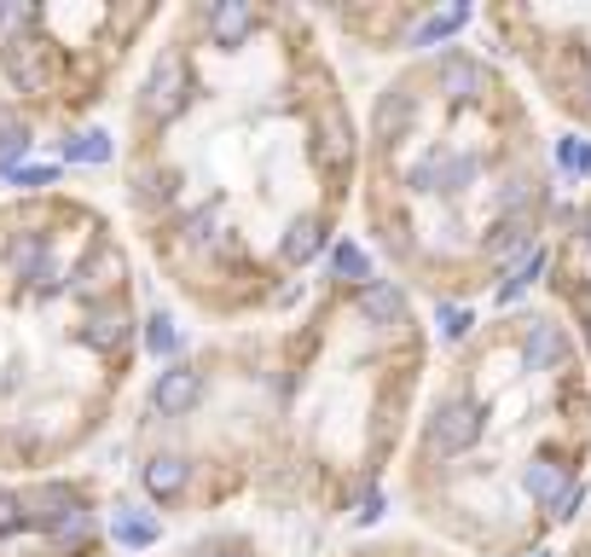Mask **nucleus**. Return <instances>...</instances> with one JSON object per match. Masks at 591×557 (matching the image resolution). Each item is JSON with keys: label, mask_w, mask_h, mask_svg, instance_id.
I'll use <instances>...</instances> for the list:
<instances>
[{"label": "nucleus", "mask_w": 591, "mask_h": 557, "mask_svg": "<svg viewBox=\"0 0 591 557\" xmlns=\"http://www.w3.org/2000/svg\"><path fill=\"white\" fill-rule=\"evenodd\" d=\"M233 557H238V551H233Z\"/></svg>", "instance_id": "nucleus-40"}, {"label": "nucleus", "mask_w": 591, "mask_h": 557, "mask_svg": "<svg viewBox=\"0 0 591 557\" xmlns=\"http://www.w3.org/2000/svg\"><path fill=\"white\" fill-rule=\"evenodd\" d=\"M88 535H93V517H88V512H75V517H64V523L53 528V540H75V546H82Z\"/></svg>", "instance_id": "nucleus-30"}, {"label": "nucleus", "mask_w": 591, "mask_h": 557, "mask_svg": "<svg viewBox=\"0 0 591 557\" xmlns=\"http://www.w3.org/2000/svg\"><path fill=\"white\" fill-rule=\"evenodd\" d=\"M533 557H551V551H533Z\"/></svg>", "instance_id": "nucleus-39"}, {"label": "nucleus", "mask_w": 591, "mask_h": 557, "mask_svg": "<svg viewBox=\"0 0 591 557\" xmlns=\"http://www.w3.org/2000/svg\"><path fill=\"white\" fill-rule=\"evenodd\" d=\"M186 93H192L186 59H180V53H163L157 64H151V75H145V111H151V117H174L180 105H186Z\"/></svg>", "instance_id": "nucleus-2"}, {"label": "nucleus", "mask_w": 591, "mask_h": 557, "mask_svg": "<svg viewBox=\"0 0 591 557\" xmlns=\"http://www.w3.org/2000/svg\"><path fill=\"white\" fill-rule=\"evenodd\" d=\"M319 158L325 163H348L354 158V134L343 129V117H325L319 122Z\"/></svg>", "instance_id": "nucleus-21"}, {"label": "nucleus", "mask_w": 591, "mask_h": 557, "mask_svg": "<svg viewBox=\"0 0 591 557\" xmlns=\"http://www.w3.org/2000/svg\"><path fill=\"white\" fill-rule=\"evenodd\" d=\"M23 505H30V517H35V523H47V528H59L64 517L82 512V499H75L70 488H59V483H53V488H35Z\"/></svg>", "instance_id": "nucleus-14"}, {"label": "nucleus", "mask_w": 591, "mask_h": 557, "mask_svg": "<svg viewBox=\"0 0 591 557\" xmlns=\"http://www.w3.org/2000/svg\"><path fill=\"white\" fill-rule=\"evenodd\" d=\"M585 244H591V210H585Z\"/></svg>", "instance_id": "nucleus-37"}, {"label": "nucleus", "mask_w": 591, "mask_h": 557, "mask_svg": "<svg viewBox=\"0 0 591 557\" xmlns=\"http://www.w3.org/2000/svg\"><path fill=\"white\" fill-rule=\"evenodd\" d=\"M330 267H337V278H354L359 291L371 285V262H366V250H359V244H337V250H330Z\"/></svg>", "instance_id": "nucleus-22"}, {"label": "nucleus", "mask_w": 591, "mask_h": 557, "mask_svg": "<svg viewBox=\"0 0 591 557\" xmlns=\"http://www.w3.org/2000/svg\"><path fill=\"white\" fill-rule=\"evenodd\" d=\"M580 505H585V488H580V483H574V488H569V494H562V505H557V512H551V517H562V523H569V517H574V512H580Z\"/></svg>", "instance_id": "nucleus-34"}, {"label": "nucleus", "mask_w": 591, "mask_h": 557, "mask_svg": "<svg viewBox=\"0 0 591 557\" xmlns=\"http://www.w3.org/2000/svg\"><path fill=\"white\" fill-rule=\"evenodd\" d=\"M18 151H30V134H23L18 122H0V163H12Z\"/></svg>", "instance_id": "nucleus-28"}, {"label": "nucleus", "mask_w": 591, "mask_h": 557, "mask_svg": "<svg viewBox=\"0 0 591 557\" xmlns=\"http://www.w3.org/2000/svg\"><path fill=\"white\" fill-rule=\"evenodd\" d=\"M249 30H255V7H249V0H221V7H210L215 47H238Z\"/></svg>", "instance_id": "nucleus-11"}, {"label": "nucleus", "mask_w": 591, "mask_h": 557, "mask_svg": "<svg viewBox=\"0 0 591 557\" xmlns=\"http://www.w3.org/2000/svg\"><path fill=\"white\" fill-rule=\"evenodd\" d=\"M562 354H569V337H562L551 320H533V325H528V337H522V361H528V372H551Z\"/></svg>", "instance_id": "nucleus-8"}, {"label": "nucleus", "mask_w": 591, "mask_h": 557, "mask_svg": "<svg viewBox=\"0 0 591 557\" xmlns=\"http://www.w3.org/2000/svg\"><path fill=\"white\" fill-rule=\"evenodd\" d=\"M539 273H546V250H533V256H528V262H517V267H510V273H505V285H499V302H517V296H522V291L533 285V278H539Z\"/></svg>", "instance_id": "nucleus-24"}, {"label": "nucleus", "mask_w": 591, "mask_h": 557, "mask_svg": "<svg viewBox=\"0 0 591 557\" xmlns=\"http://www.w3.org/2000/svg\"><path fill=\"white\" fill-rule=\"evenodd\" d=\"M105 273H122V262H116V250H105V244H99L93 256H88L82 267H75V278H70V285H75V291H99V285H105Z\"/></svg>", "instance_id": "nucleus-20"}, {"label": "nucleus", "mask_w": 591, "mask_h": 557, "mask_svg": "<svg viewBox=\"0 0 591 557\" xmlns=\"http://www.w3.org/2000/svg\"><path fill=\"white\" fill-rule=\"evenodd\" d=\"M522 488H528L539 505H551V512H557L562 494L574 488V470L562 465V459H528V465H522Z\"/></svg>", "instance_id": "nucleus-6"}, {"label": "nucleus", "mask_w": 591, "mask_h": 557, "mask_svg": "<svg viewBox=\"0 0 591 557\" xmlns=\"http://www.w3.org/2000/svg\"><path fill=\"white\" fill-rule=\"evenodd\" d=\"M533 250H539V244H533V226H528L522 215H517V221H505L499 233L487 239V256H493V262H510V267H517V262H528Z\"/></svg>", "instance_id": "nucleus-13"}, {"label": "nucleus", "mask_w": 591, "mask_h": 557, "mask_svg": "<svg viewBox=\"0 0 591 557\" xmlns=\"http://www.w3.org/2000/svg\"><path fill=\"white\" fill-rule=\"evenodd\" d=\"M406 122H412V93L406 88H389L383 93V105H377V134L389 140V134H400Z\"/></svg>", "instance_id": "nucleus-19"}, {"label": "nucleus", "mask_w": 591, "mask_h": 557, "mask_svg": "<svg viewBox=\"0 0 591 557\" xmlns=\"http://www.w3.org/2000/svg\"><path fill=\"white\" fill-rule=\"evenodd\" d=\"M23 23H35V7H0V30H23Z\"/></svg>", "instance_id": "nucleus-33"}, {"label": "nucleus", "mask_w": 591, "mask_h": 557, "mask_svg": "<svg viewBox=\"0 0 591 557\" xmlns=\"http://www.w3.org/2000/svg\"><path fill=\"white\" fill-rule=\"evenodd\" d=\"M557 163L569 174H591V145L585 140H557Z\"/></svg>", "instance_id": "nucleus-26"}, {"label": "nucleus", "mask_w": 591, "mask_h": 557, "mask_svg": "<svg viewBox=\"0 0 591 557\" xmlns=\"http://www.w3.org/2000/svg\"><path fill=\"white\" fill-rule=\"evenodd\" d=\"M499 204H505V210H522V204H528V181H510V186L499 192Z\"/></svg>", "instance_id": "nucleus-35"}, {"label": "nucleus", "mask_w": 591, "mask_h": 557, "mask_svg": "<svg viewBox=\"0 0 591 557\" xmlns=\"http://www.w3.org/2000/svg\"><path fill=\"white\" fill-rule=\"evenodd\" d=\"M476 158L465 151H429V158L412 169V192H465L476 181Z\"/></svg>", "instance_id": "nucleus-3"}, {"label": "nucleus", "mask_w": 591, "mask_h": 557, "mask_svg": "<svg viewBox=\"0 0 591 557\" xmlns=\"http://www.w3.org/2000/svg\"><path fill=\"white\" fill-rule=\"evenodd\" d=\"M359 314H366L371 325H395L406 314V291L395 285V278H371V285L359 291Z\"/></svg>", "instance_id": "nucleus-12"}, {"label": "nucleus", "mask_w": 591, "mask_h": 557, "mask_svg": "<svg viewBox=\"0 0 591 557\" xmlns=\"http://www.w3.org/2000/svg\"><path fill=\"white\" fill-rule=\"evenodd\" d=\"M105 158H111V134H99V129L64 140V163H105Z\"/></svg>", "instance_id": "nucleus-23"}, {"label": "nucleus", "mask_w": 591, "mask_h": 557, "mask_svg": "<svg viewBox=\"0 0 591 557\" xmlns=\"http://www.w3.org/2000/svg\"><path fill=\"white\" fill-rule=\"evenodd\" d=\"M585 105H591V82H585Z\"/></svg>", "instance_id": "nucleus-38"}, {"label": "nucleus", "mask_w": 591, "mask_h": 557, "mask_svg": "<svg viewBox=\"0 0 591 557\" xmlns=\"http://www.w3.org/2000/svg\"><path fill=\"white\" fill-rule=\"evenodd\" d=\"M435 320H441V337H465L470 332V308H452V302L435 308Z\"/></svg>", "instance_id": "nucleus-29"}, {"label": "nucleus", "mask_w": 591, "mask_h": 557, "mask_svg": "<svg viewBox=\"0 0 591 557\" xmlns=\"http://www.w3.org/2000/svg\"><path fill=\"white\" fill-rule=\"evenodd\" d=\"M157 535H163L157 512H145V505H116V517H111V540L116 546H151Z\"/></svg>", "instance_id": "nucleus-10"}, {"label": "nucleus", "mask_w": 591, "mask_h": 557, "mask_svg": "<svg viewBox=\"0 0 591 557\" xmlns=\"http://www.w3.org/2000/svg\"><path fill=\"white\" fill-rule=\"evenodd\" d=\"M128 337H134V320H128L116 302H105V308H88V320H82V343H88V348L111 354V348H122Z\"/></svg>", "instance_id": "nucleus-7"}, {"label": "nucleus", "mask_w": 591, "mask_h": 557, "mask_svg": "<svg viewBox=\"0 0 591 557\" xmlns=\"http://www.w3.org/2000/svg\"><path fill=\"white\" fill-rule=\"evenodd\" d=\"M186 476H192V465L180 459V453H157V459L145 465V488L157 499H174L180 488H186Z\"/></svg>", "instance_id": "nucleus-15"}, {"label": "nucleus", "mask_w": 591, "mask_h": 557, "mask_svg": "<svg viewBox=\"0 0 591 557\" xmlns=\"http://www.w3.org/2000/svg\"><path fill=\"white\" fill-rule=\"evenodd\" d=\"M12 273L30 278L35 291H59V267L47 262V244H41V239H18V244H12Z\"/></svg>", "instance_id": "nucleus-9"}, {"label": "nucleus", "mask_w": 591, "mask_h": 557, "mask_svg": "<svg viewBox=\"0 0 591 557\" xmlns=\"http://www.w3.org/2000/svg\"><path fill=\"white\" fill-rule=\"evenodd\" d=\"M12 181H23V186H47V181H53V169H12Z\"/></svg>", "instance_id": "nucleus-36"}, {"label": "nucleus", "mask_w": 591, "mask_h": 557, "mask_svg": "<svg viewBox=\"0 0 591 557\" xmlns=\"http://www.w3.org/2000/svg\"><path fill=\"white\" fill-rule=\"evenodd\" d=\"M215 233H221V215H215V210H197V215L186 221V239H192V244H203V239H215Z\"/></svg>", "instance_id": "nucleus-31"}, {"label": "nucleus", "mask_w": 591, "mask_h": 557, "mask_svg": "<svg viewBox=\"0 0 591 557\" xmlns=\"http://www.w3.org/2000/svg\"><path fill=\"white\" fill-rule=\"evenodd\" d=\"M319 244H325V226H319L314 215L291 221V233H285V256H291V262H314Z\"/></svg>", "instance_id": "nucleus-18"}, {"label": "nucleus", "mask_w": 591, "mask_h": 557, "mask_svg": "<svg viewBox=\"0 0 591 557\" xmlns=\"http://www.w3.org/2000/svg\"><path fill=\"white\" fill-rule=\"evenodd\" d=\"M435 82H441V93L452 99V105H470V99L487 93V70H481L476 59H465V53H452V59H441Z\"/></svg>", "instance_id": "nucleus-5"}, {"label": "nucleus", "mask_w": 591, "mask_h": 557, "mask_svg": "<svg viewBox=\"0 0 591 557\" xmlns=\"http://www.w3.org/2000/svg\"><path fill=\"white\" fill-rule=\"evenodd\" d=\"M424 442H429V453H441V459L470 453L481 442V407L476 401H447V407H435V418L424 424Z\"/></svg>", "instance_id": "nucleus-1"}, {"label": "nucleus", "mask_w": 591, "mask_h": 557, "mask_svg": "<svg viewBox=\"0 0 591 557\" xmlns=\"http://www.w3.org/2000/svg\"><path fill=\"white\" fill-rule=\"evenodd\" d=\"M23 517H30V505H23L18 494H0V535H18Z\"/></svg>", "instance_id": "nucleus-27"}, {"label": "nucleus", "mask_w": 591, "mask_h": 557, "mask_svg": "<svg viewBox=\"0 0 591 557\" xmlns=\"http://www.w3.org/2000/svg\"><path fill=\"white\" fill-rule=\"evenodd\" d=\"M174 343H180V337H174V320H169V314H151V320H145V348L163 361V354H174Z\"/></svg>", "instance_id": "nucleus-25"}, {"label": "nucleus", "mask_w": 591, "mask_h": 557, "mask_svg": "<svg viewBox=\"0 0 591 557\" xmlns=\"http://www.w3.org/2000/svg\"><path fill=\"white\" fill-rule=\"evenodd\" d=\"M470 23V7H447V12H435V18H424L418 30H412V47H435V41H447V36H458Z\"/></svg>", "instance_id": "nucleus-17"}, {"label": "nucleus", "mask_w": 591, "mask_h": 557, "mask_svg": "<svg viewBox=\"0 0 591 557\" xmlns=\"http://www.w3.org/2000/svg\"><path fill=\"white\" fill-rule=\"evenodd\" d=\"M203 401V372L197 366H169V372H157V384H151V407H157L163 418H180V413H192Z\"/></svg>", "instance_id": "nucleus-4"}, {"label": "nucleus", "mask_w": 591, "mask_h": 557, "mask_svg": "<svg viewBox=\"0 0 591 557\" xmlns=\"http://www.w3.org/2000/svg\"><path fill=\"white\" fill-rule=\"evenodd\" d=\"M7 75H12L18 88H30V93H41V88H47V64H41L35 47H23V41H12V47H7Z\"/></svg>", "instance_id": "nucleus-16"}, {"label": "nucleus", "mask_w": 591, "mask_h": 557, "mask_svg": "<svg viewBox=\"0 0 591 557\" xmlns=\"http://www.w3.org/2000/svg\"><path fill=\"white\" fill-rule=\"evenodd\" d=\"M157 192H163V198L174 192V174H169V169H163V174H140V198H145V204H151Z\"/></svg>", "instance_id": "nucleus-32"}]
</instances>
